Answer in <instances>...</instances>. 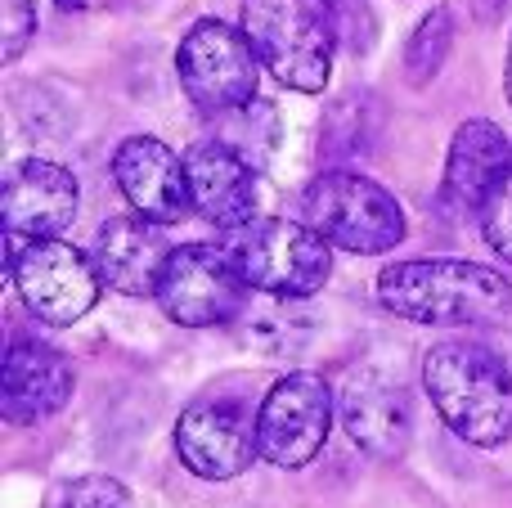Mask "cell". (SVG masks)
I'll use <instances>...</instances> for the list:
<instances>
[{
	"label": "cell",
	"mask_w": 512,
	"mask_h": 508,
	"mask_svg": "<svg viewBox=\"0 0 512 508\" xmlns=\"http://www.w3.org/2000/svg\"><path fill=\"white\" fill-rule=\"evenodd\" d=\"M477 221H481V234H486V243L512 266V171L504 176V185H499L495 194L486 198V207H481Z\"/></svg>",
	"instance_id": "obj_20"
},
{
	"label": "cell",
	"mask_w": 512,
	"mask_h": 508,
	"mask_svg": "<svg viewBox=\"0 0 512 508\" xmlns=\"http://www.w3.org/2000/svg\"><path fill=\"white\" fill-rule=\"evenodd\" d=\"M81 189L68 167L45 158H27L9 167L0 216H5V239H59L77 221Z\"/></svg>",
	"instance_id": "obj_11"
},
{
	"label": "cell",
	"mask_w": 512,
	"mask_h": 508,
	"mask_svg": "<svg viewBox=\"0 0 512 508\" xmlns=\"http://www.w3.org/2000/svg\"><path fill=\"white\" fill-rule=\"evenodd\" d=\"M450 45H454V18H450V9H432V14H427L423 23L414 27V36H409V45H405V72H409V81H414V86H427V81L441 72Z\"/></svg>",
	"instance_id": "obj_18"
},
{
	"label": "cell",
	"mask_w": 512,
	"mask_h": 508,
	"mask_svg": "<svg viewBox=\"0 0 512 508\" xmlns=\"http://www.w3.org/2000/svg\"><path fill=\"white\" fill-rule=\"evenodd\" d=\"M333 428V392L319 374H288L265 392L256 410L261 459L274 468H306Z\"/></svg>",
	"instance_id": "obj_9"
},
{
	"label": "cell",
	"mask_w": 512,
	"mask_h": 508,
	"mask_svg": "<svg viewBox=\"0 0 512 508\" xmlns=\"http://www.w3.org/2000/svg\"><path fill=\"white\" fill-rule=\"evenodd\" d=\"M230 257L239 261L243 279L270 297H315L333 275V243L306 221L288 216H256L230 230Z\"/></svg>",
	"instance_id": "obj_4"
},
{
	"label": "cell",
	"mask_w": 512,
	"mask_h": 508,
	"mask_svg": "<svg viewBox=\"0 0 512 508\" xmlns=\"http://www.w3.org/2000/svg\"><path fill=\"white\" fill-rule=\"evenodd\" d=\"M90 257H95L104 288H113L122 297H153L171 248L158 234V225L135 212V216H113V221L99 225Z\"/></svg>",
	"instance_id": "obj_16"
},
{
	"label": "cell",
	"mask_w": 512,
	"mask_h": 508,
	"mask_svg": "<svg viewBox=\"0 0 512 508\" xmlns=\"http://www.w3.org/2000/svg\"><path fill=\"white\" fill-rule=\"evenodd\" d=\"M54 5H63V9H81L86 0H54Z\"/></svg>",
	"instance_id": "obj_23"
},
{
	"label": "cell",
	"mask_w": 512,
	"mask_h": 508,
	"mask_svg": "<svg viewBox=\"0 0 512 508\" xmlns=\"http://www.w3.org/2000/svg\"><path fill=\"white\" fill-rule=\"evenodd\" d=\"M189 167V194L203 221L216 230H239L256 221V167L234 144L203 140L185 153Z\"/></svg>",
	"instance_id": "obj_14"
},
{
	"label": "cell",
	"mask_w": 512,
	"mask_h": 508,
	"mask_svg": "<svg viewBox=\"0 0 512 508\" xmlns=\"http://www.w3.org/2000/svg\"><path fill=\"white\" fill-rule=\"evenodd\" d=\"M72 365L45 342H14L0 369V410L9 423L32 428L72 401Z\"/></svg>",
	"instance_id": "obj_15"
},
{
	"label": "cell",
	"mask_w": 512,
	"mask_h": 508,
	"mask_svg": "<svg viewBox=\"0 0 512 508\" xmlns=\"http://www.w3.org/2000/svg\"><path fill=\"white\" fill-rule=\"evenodd\" d=\"M243 32L261 68L288 90L315 95L328 86L337 50V14L328 0H243Z\"/></svg>",
	"instance_id": "obj_3"
},
{
	"label": "cell",
	"mask_w": 512,
	"mask_h": 508,
	"mask_svg": "<svg viewBox=\"0 0 512 508\" xmlns=\"http://www.w3.org/2000/svg\"><path fill=\"white\" fill-rule=\"evenodd\" d=\"M512 171V144L495 122H463L445 158V203L454 212L481 216L486 198Z\"/></svg>",
	"instance_id": "obj_17"
},
{
	"label": "cell",
	"mask_w": 512,
	"mask_h": 508,
	"mask_svg": "<svg viewBox=\"0 0 512 508\" xmlns=\"http://www.w3.org/2000/svg\"><path fill=\"white\" fill-rule=\"evenodd\" d=\"M32 36H36V5L32 0H5V63H14Z\"/></svg>",
	"instance_id": "obj_21"
},
{
	"label": "cell",
	"mask_w": 512,
	"mask_h": 508,
	"mask_svg": "<svg viewBox=\"0 0 512 508\" xmlns=\"http://www.w3.org/2000/svg\"><path fill=\"white\" fill-rule=\"evenodd\" d=\"M248 288L252 284L243 279L230 248L185 243V248H171L153 297L185 329H212V324H230L234 315H243Z\"/></svg>",
	"instance_id": "obj_8"
},
{
	"label": "cell",
	"mask_w": 512,
	"mask_h": 508,
	"mask_svg": "<svg viewBox=\"0 0 512 508\" xmlns=\"http://www.w3.org/2000/svg\"><path fill=\"white\" fill-rule=\"evenodd\" d=\"M113 176L126 203L153 225H176L189 216L194 194H189V167L180 153H171L153 135H131L113 153Z\"/></svg>",
	"instance_id": "obj_12"
},
{
	"label": "cell",
	"mask_w": 512,
	"mask_h": 508,
	"mask_svg": "<svg viewBox=\"0 0 512 508\" xmlns=\"http://www.w3.org/2000/svg\"><path fill=\"white\" fill-rule=\"evenodd\" d=\"M504 86H508V99H512V45H508V68H504Z\"/></svg>",
	"instance_id": "obj_22"
},
{
	"label": "cell",
	"mask_w": 512,
	"mask_h": 508,
	"mask_svg": "<svg viewBox=\"0 0 512 508\" xmlns=\"http://www.w3.org/2000/svg\"><path fill=\"white\" fill-rule=\"evenodd\" d=\"M378 302L409 324H490L508 315L512 284L477 261H396L378 275Z\"/></svg>",
	"instance_id": "obj_2"
},
{
	"label": "cell",
	"mask_w": 512,
	"mask_h": 508,
	"mask_svg": "<svg viewBox=\"0 0 512 508\" xmlns=\"http://www.w3.org/2000/svg\"><path fill=\"white\" fill-rule=\"evenodd\" d=\"M176 455L203 482H230L261 459L256 419L234 401H198L176 423Z\"/></svg>",
	"instance_id": "obj_10"
},
{
	"label": "cell",
	"mask_w": 512,
	"mask_h": 508,
	"mask_svg": "<svg viewBox=\"0 0 512 508\" xmlns=\"http://www.w3.org/2000/svg\"><path fill=\"white\" fill-rule=\"evenodd\" d=\"M45 508H135V500L117 477L86 473V477H68V482L50 486Z\"/></svg>",
	"instance_id": "obj_19"
},
{
	"label": "cell",
	"mask_w": 512,
	"mask_h": 508,
	"mask_svg": "<svg viewBox=\"0 0 512 508\" xmlns=\"http://www.w3.org/2000/svg\"><path fill=\"white\" fill-rule=\"evenodd\" d=\"M301 221L315 225L333 248L360 252H391L405 239V207L391 189L360 171H324L301 194Z\"/></svg>",
	"instance_id": "obj_5"
},
{
	"label": "cell",
	"mask_w": 512,
	"mask_h": 508,
	"mask_svg": "<svg viewBox=\"0 0 512 508\" xmlns=\"http://www.w3.org/2000/svg\"><path fill=\"white\" fill-rule=\"evenodd\" d=\"M342 428L364 455L373 459H400L414 437V405H409L405 387L391 374L364 369L342 387Z\"/></svg>",
	"instance_id": "obj_13"
},
{
	"label": "cell",
	"mask_w": 512,
	"mask_h": 508,
	"mask_svg": "<svg viewBox=\"0 0 512 508\" xmlns=\"http://www.w3.org/2000/svg\"><path fill=\"white\" fill-rule=\"evenodd\" d=\"M9 279L23 306L45 324H77L99 302V266L90 252L63 239H5Z\"/></svg>",
	"instance_id": "obj_7"
},
{
	"label": "cell",
	"mask_w": 512,
	"mask_h": 508,
	"mask_svg": "<svg viewBox=\"0 0 512 508\" xmlns=\"http://www.w3.org/2000/svg\"><path fill=\"white\" fill-rule=\"evenodd\" d=\"M176 72L189 104L203 117H225L234 108L256 99L261 54L248 41L243 27H230L221 18H203L185 32L176 50Z\"/></svg>",
	"instance_id": "obj_6"
},
{
	"label": "cell",
	"mask_w": 512,
	"mask_h": 508,
	"mask_svg": "<svg viewBox=\"0 0 512 508\" xmlns=\"http://www.w3.org/2000/svg\"><path fill=\"white\" fill-rule=\"evenodd\" d=\"M423 387L441 423L468 446L495 450L512 437V374L477 342H436L423 356Z\"/></svg>",
	"instance_id": "obj_1"
}]
</instances>
